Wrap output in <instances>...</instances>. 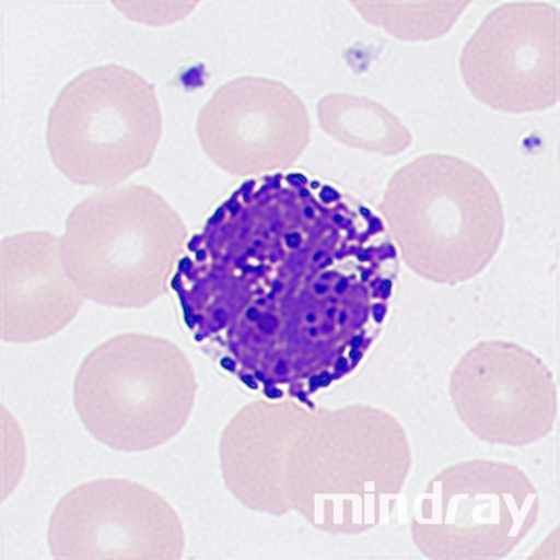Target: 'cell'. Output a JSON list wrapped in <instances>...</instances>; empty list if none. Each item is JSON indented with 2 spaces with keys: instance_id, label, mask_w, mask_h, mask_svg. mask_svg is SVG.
I'll use <instances>...</instances> for the list:
<instances>
[{
  "instance_id": "cell-3",
  "label": "cell",
  "mask_w": 560,
  "mask_h": 560,
  "mask_svg": "<svg viewBox=\"0 0 560 560\" xmlns=\"http://www.w3.org/2000/svg\"><path fill=\"white\" fill-rule=\"evenodd\" d=\"M162 132L155 88L133 70L108 63L62 89L46 137L50 159L66 178L112 188L150 165Z\"/></svg>"
},
{
  "instance_id": "cell-1",
  "label": "cell",
  "mask_w": 560,
  "mask_h": 560,
  "mask_svg": "<svg viewBox=\"0 0 560 560\" xmlns=\"http://www.w3.org/2000/svg\"><path fill=\"white\" fill-rule=\"evenodd\" d=\"M407 265L441 284L465 282L492 261L504 237V212L493 183L452 155L420 156L390 179L383 203Z\"/></svg>"
},
{
  "instance_id": "cell-9",
  "label": "cell",
  "mask_w": 560,
  "mask_h": 560,
  "mask_svg": "<svg viewBox=\"0 0 560 560\" xmlns=\"http://www.w3.org/2000/svg\"><path fill=\"white\" fill-rule=\"evenodd\" d=\"M319 121L328 133L349 147L398 154L411 144V135L381 105L369 100L329 95L318 105Z\"/></svg>"
},
{
  "instance_id": "cell-4",
  "label": "cell",
  "mask_w": 560,
  "mask_h": 560,
  "mask_svg": "<svg viewBox=\"0 0 560 560\" xmlns=\"http://www.w3.org/2000/svg\"><path fill=\"white\" fill-rule=\"evenodd\" d=\"M192 380L177 350L156 337L117 335L92 350L74 383L83 425L104 445L140 452L159 442L154 423L185 404Z\"/></svg>"
},
{
  "instance_id": "cell-10",
  "label": "cell",
  "mask_w": 560,
  "mask_h": 560,
  "mask_svg": "<svg viewBox=\"0 0 560 560\" xmlns=\"http://www.w3.org/2000/svg\"><path fill=\"white\" fill-rule=\"evenodd\" d=\"M359 4L369 22L410 42L436 39L447 34L468 7L467 2Z\"/></svg>"
},
{
  "instance_id": "cell-8",
  "label": "cell",
  "mask_w": 560,
  "mask_h": 560,
  "mask_svg": "<svg viewBox=\"0 0 560 560\" xmlns=\"http://www.w3.org/2000/svg\"><path fill=\"white\" fill-rule=\"evenodd\" d=\"M151 493L126 479H98L74 488L56 506L48 542L59 559L149 558Z\"/></svg>"
},
{
  "instance_id": "cell-7",
  "label": "cell",
  "mask_w": 560,
  "mask_h": 560,
  "mask_svg": "<svg viewBox=\"0 0 560 560\" xmlns=\"http://www.w3.org/2000/svg\"><path fill=\"white\" fill-rule=\"evenodd\" d=\"M2 338L34 342L78 315L85 298L69 276L60 238L47 232L9 236L0 247Z\"/></svg>"
},
{
  "instance_id": "cell-6",
  "label": "cell",
  "mask_w": 560,
  "mask_h": 560,
  "mask_svg": "<svg viewBox=\"0 0 560 560\" xmlns=\"http://www.w3.org/2000/svg\"><path fill=\"white\" fill-rule=\"evenodd\" d=\"M197 133L219 167L247 176L296 162L308 144L311 121L305 104L287 85L241 78L210 97L199 113Z\"/></svg>"
},
{
  "instance_id": "cell-5",
  "label": "cell",
  "mask_w": 560,
  "mask_h": 560,
  "mask_svg": "<svg viewBox=\"0 0 560 560\" xmlns=\"http://www.w3.org/2000/svg\"><path fill=\"white\" fill-rule=\"evenodd\" d=\"M560 15L545 3L490 12L465 44L460 74L482 105L509 114L544 112L560 96Z\"/></svg>"
},
{
  "instance_id": "cell-2",
  "label": "cell",
  "mask_w": 560,
  "mask_h": 560,
  "mask_svg": "<svg viewBox=\"0 0 560 560\" xmlns=\"http://www.w3.org/2000/svg\"><path fill=\"white\" fill-rule=\"evenodd\" d=\"M186 230L147 186L96 192L70 212L60 238L66 269L83 296L116 308H142L165 293Z\"/></svg>"
}]
</instances>
